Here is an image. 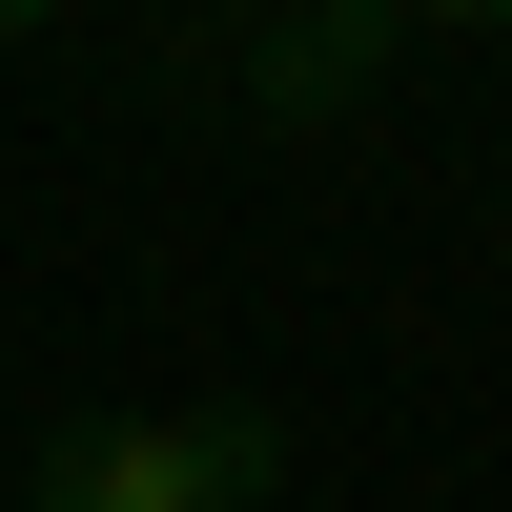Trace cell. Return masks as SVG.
Segmentation results:
<instances>
[{
    "label": "cell",
    "instance_id": "cell-4",
    "mask_svg": "<svg viewBox=\"0 0 512 512\" xmlns=\"http://www.w3.org/2000/svg\"><path fill=\"white\" fill-rule=\"evenodd\" d=\"M41 21H62V0H0V41H41Z\"/></svg>",
    "mask_w": 512,
    "mask_h": 512
},
{
    "label": "cell",
    "instance_id": "cell-3",
    "mask_svg": "<svg viewBox=\"0 0 512 512\" xmlns=\"http://www.w3.org/2000/svg\"><path fill=\"white\" fill-rule=\"evenodd\" d=\"M390 21H512V0H390Z\"/></svg>",
    "mask_w": 512,
    "mask_h": 512
},
{
    "label": "cell",
    "instance_id": "cell-2",
    "mask_svg": "<svg viewBox=\"0 0 512 512\" xmlns=\"http://www.w3.org/2000/svg\"><path fill=\"white\" fill-rule=\"evenodd\" d=\"M390 41H410L390 0H287V21L246 41V103H267V123H349L369 82H390Z\"/></svg>",
    "mask_w": 512,
    "mask_h": 512
},
{
    "label": "cell",
    "instance_id": "cell-1",
    "mask_svg": "<svg viewBox=\"0 0 512 512\" xmlns=\"http://www.w3.org/2000/svg\"><path fill=\"white\" fill-rule=\"evenodd\" d=\"M287 410H123V431H41L21 512H267Z\"/></svg>",
    "mask_w": 512,
    "mask_h": 512
}]
</instances>
